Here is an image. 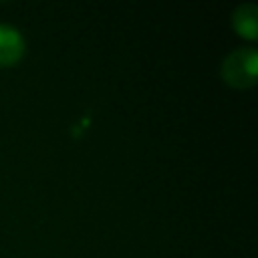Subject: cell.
I'll use <instances>...</instances> for the list:
<instances>
[{"mask_svg":"<svg viewBox=\"0 0 258 258\" xmlns=\"http://www.w3.org/2000/svg\"><path fill=\"white\" fill-rule=\"evenodd\" d=\"M24 38L22 34L8 24H0V67L16 64L24 54Z\"/></svg>","mask_w":258,"mask_h":258,"instance_id":"2","label":"cell"},{"mask_svg":"<svg viewBox=\"0 0 258 258\" xmlns=\"http://www.w3.org/2000/svg\"><path fill=\"white\" fill-rule=\"evenodd\" d=\"M232 26L234 30L248 40L258 38V8L252 2L240 4L232 14Z\"/></svg>","mask_w":258,"mask_h":258,"instance_id":"3","label":"cell"},{"mask_svg":"<svg viewBox=\"0 0 258 258\" xmlns=\"http://www.w3.org/2000/svg\"><path fill=\"white\" fill-rule=\"evenodd\" d=\"M222 79L230 87L236 89H248L256 85V73H258V52L252 46L236 48L232 50L224 62H222Z\"/></svg>","mask_w":258,"mask_h":258,"instance_id":"1","label":"cell"}]
</instances>
